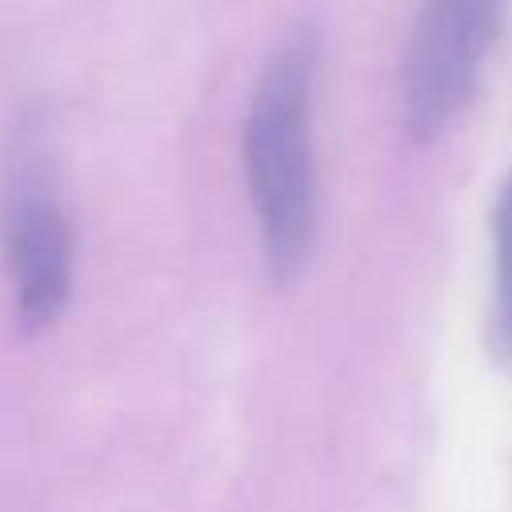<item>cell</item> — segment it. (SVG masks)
Returning <instances> with one entry per match:
<instances>
[{
  "label": "cell",
  "instance_id": "cell-3",
  "mask_svg": "<svg viewBox=\"0 0 512 512\" xmlns=\"http://www.w3.org/2000/svg\"><path fill=\"white\" fill-rule=\"evenodd\" d=\"M0 236L16 324L28 336L48 332L72 300V224L32 144L12 156Z\"/></svg>",
  "mask_w": 512,
  "mask_h": 512
},
{
  "label": "cell",
  "instance_id": "cell-2",
  "mask_svg": "<svg viewBox=\"0 0 512 512\" xmlns=\"http://www.w3.org/2000/svg\"><path fill=\"white\" fill-rule=\"evenodd\" d=\"M500 20L504 0H424L400 64V120L412 144H432L472 104Z\"/></svg>",
  "mask_w": 512,
  "mask_h": 512
},
{
  "label": "cell",
  "instance_id": "cell-1",
  "mask_svg": "<svg viewBox=\"0 0 512 512\" xmlns=\"http://www.w3.org/2000/svg\"><path fill=\"white\" fill-rule=\"evenodd\" d=\"M320 40L300 28L264 64L244 132V184L260 228L264 268L288 288L312 260L316 244V160H312V88Z\"/></svg>",
  "mask_w": 512,
  "mask_h": 512
},
{
  "label": "cell",
  "instance_id": "cell-4",
  "mask_svg": "<svg viewBox=\"0 0 512 512\" xmlns=\"http://www.w3.org/2000/svg\"><path fill=\"white\" fill-rule=\"evenodd\" d=\"M492 352L512 364V168L492 204Z\"/></svg>",
  "mask_w": 512,
  "mask_h": 512
}]
</instances>
